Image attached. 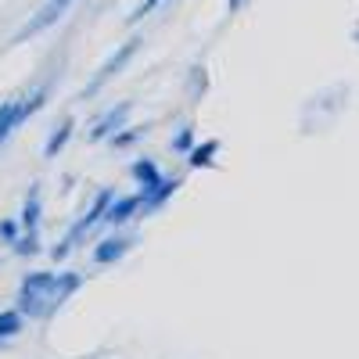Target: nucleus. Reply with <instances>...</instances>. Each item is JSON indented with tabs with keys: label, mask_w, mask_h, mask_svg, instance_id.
<instances>
[{
	"label": "nucleus",
	"mask_w": 359,
	"mask_h": 359,
	"mask_svg": "<svg viewBox=\"0 0 359 359\" xmlns=\"http://www.w3.org/2000/svg\"><path fill=\"white\" fill-rule=\"evenodd\" d=\"M108 201H111V191H104V194H101V198L94 201V208H90V216H83V219L76 223V230H72V237H76V233H83L86 226H94V223H97V219L104 216V208H108ZM72 237H69V241H72Z\"/></svg>",
	"instance_id": "423d86ee"
},
{
	"label": "nucleus",
	"mask_w": 359,
	"mask_h": 359,
	"mask_svg": "<svg viewBox=\"0 0 359 359\" xmlns=\"http://www.w3.org/2000/svg\"><path fill=\"white\" fill-rule=\"evenodd\" d=\"M237 4H241V0H230V8H237Z\"/></svg>",
	"instance_id": "dca6fc26"
},
{
	"label": "nucleus",
	"mask_w": 359,
	"mask_h": 359,
	"mask_svg": "<svg viewBox=\"0 0 359 359\" xmlns=\"http://www.w3.org/2000/svg\"><path fill=\"white\" fill-rule=\"evenodd\" d=\"M54 4H62V8H69V4H72V0H54Z\"/></svg>",
	"instance_id": "2eb2a0df"
},
{
	"label": "nucleus",
	"mask_w": 359,
	"mask_h": 359,
	"mask_svg": "<svg viewBox=\"0 0 359 359\" xmlns=\"http://www.w3.org/2000/svg\"><path fill=\"white\" fill-rule=\"evenodd\" d=\"M25 101H8V104H0V144H4L22 123H25Z\"/></svg>",
	"instance_id": "f257e3e1"
},
{
	"label": "nucleus",
	"mask_w": 359,
	"mask_h": 359,
	"mask_svg": "<svg viewBox=\"0 0 359 359\" xmlns=\"http://www.w3.org/2000/svg\"><path fill=\"white\" fill-rule=\"evenodd\" d=\"M133 180H137V184H140V194H151L158 184H162V172H158V165L151 162V158H140L137 165H133Z\"/></svg>",
	"instance_id": "f03ea898"
},
{
	"label": "nucleus",
	"mask_w": 359,
	"mask_h": 359,
	"mask_svg": "<svg viewBox=\"0 0 359 359\" xmlns=\"http://www.w3.org/2000/svg\"><path fill=\"white\" fill-rule=\"evenodd\" d=\"M40 226V191L33 187L25 198V212H22V230H36Z\"/></svg>",
	"instance_id": "39448f33"
},
{
	"label": "nucleus",
	"mask_w": 359,
	"mask_h": 359,
	"mask_svg": "<svg viewBox=\"0 0 359 359\" xmlns=\"http://www.w3.org/2000/svg\"><path fill=\"white\" fill-rule=\"evenodd\" d=\"M140 201H144V194H133V198H123V201H118V205H111V208H104V223L108 226H123L133 212H137V208H140Z\"/></svg>",
	"instance_id": "7ed1b4c3"
},
{
	"label": "nucleus",
	"mask_w": 359,
	"mask_h": 359,
	"mask_svg": "<svg viewBox=\"0 0 359 359\" xmlns=\"http://www.w3.org/2000/svg\"><path fill=\"white\" fill-rule=\"evenodd\" d=\"M126 248H130V237H108V241L94 252V259H97V262H111V259L123 255Z\"/></svg>",
	"instance_id": "20e7f679"
},
{
	"label": "nucleus",
	"mask_w": 359,
	"mask_h": 359,
	"mask_svg": "<svg viewBox=\"0 0 359 359\" xmlns=\"http://www.w3.org/2000/svg\"><path fill=\"white\" fill-rule=\"evenodd\" d=\"M126 108H130V104H123V108H118V111H108V118H104V123H101V126L94 130V137L101 140V137H104L108 130H118V126H123V111H126Z\"/></svg>",
	"instance_id": "9b49d317"
},
{
	"label": "nucleus",
	"mask_w": 359,
	"mask_h": 359,
	"mask_svg": "<svg viewBox=\"0 0 359 359\" xmlns=\"http://www.w3.org/2000/svg\"><path fill=\"white\" fill-rule=\"evenodd\" d=\"M69 137H72V118H65L62 130H54V133H50V140H47V158H54L57 151H62Z\"/></svg>",
	"instance_id": "0eeeda50"
},
{
	"label": "nucleus",
	"mask_w": 359,
	"mask_h": 359,
	"mask_svg": "<svg viewBox=\"0 0 359 359\" xmlns=\"http://www.w3.org/2000/svg\"><path fill=\"white\" fill-rule=\"evenodd\" d=\"M18 331H22V313H18V309H11V313H4V316H0V341L15 338Z\"/></svg>",
	"instance_id": "1a4fd4ad"
},
{
	"label": "nucleus",
	"mask_w": 359,
	"mask_h": 359,
	"mask_svg": "<svg viewBox=\"0 0 359 359\" xmlns=\"http://www.w3.org/2000/svg\"><path fill=\"white\" fill-rule=\"evenodd\" d=\"M18 233H22V226H18L15 219H4V223H0V241H4V245H15Z\"/></svg>",
	"instance_id": "f8f14e48"
},
{
	"label": "nucleus",
	"mask_w": 359,
	"mask_h": 359,
	"mask_svg": "<svg viewBox=\"0 0 359 359\" xmlns=\"http://www.w3.org/2000/svg\"><path fill=\"white\" fill-rule=\"evenodd\" d=\"M137 47H140V40H130V43H126V47H123V50H118V54L111 57V62H108V65L101 69V79H104V76H111V72H118V69H123V65L130 62V54H133Z\"/></svg>",
	"instance_id": "6e6552de"
},
{
	"label": "nucleus",
	"mask_w": 359,
	"mask_h": 359,
	"mask_svg": "<svg viewBox=\"0 0 359 359\" xmlns=\"http://www.w3.org/2000/svg\"><path fill=\"white\" fill-rule=\"evenodd\" d=\"M216 151H219V140H208L205 147H194V151H191V165H208Z\"/></svg>",
	"instance_id": "9d476101"
},
{
	"label": "nucleus",
	"mask_w": 359,
	"mask_h": 359,
	"mask_svg": "<svg viewBox=\"0 0 359 359\" xmlns=\"http://www.w3.org/2000/svg\"><path fill=\"white\" fill-rule=\"evenodd\" d=\"M191 140H194V133H191V130H184V133H180V137L172 140V151L187 155V151H191Z\"/></svg>",
	"instance_id": "ddd939ff"
},
{
	"label": "nucleus",
	"mask_w": 359,
	"mask_h": 359,
	"mask_svg": "<svg viewBox=\"0 0 359 359\" xmlns=\"http://www.w3.org/2000/svg\"><path fill=\"white\" fill-rule=\"evenodd\" d=\"M158 4H162V0H144V4H140V8H137V11H133V18H130V22H140V18H144V15H151V11H155V8H158Z\"/></svg>",
	"instance_id": "4468645a"
}]
</instances>
